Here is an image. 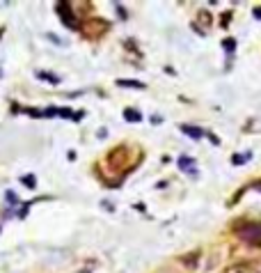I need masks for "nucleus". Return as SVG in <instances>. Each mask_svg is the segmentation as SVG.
Returning a JSON list of instances; mask_svg holds the SVG:
<instances>
[{
	"label": "nucleus",
	"instance_id": "nucleus-9",
	"mask_svg": "<svg viewBox=\"0 0 261 273\" xmlns=\"http://www.w3.org/2000/svg\"><path fill=\"white\" fill-rule=\"evenodd\" d=\"M124 117H126L128 122H140L142 115L138 110H133V108H126V110H124Z\"/></svg>",
	"mask_w": 261,
	"mask_h": 273
},
{
	"label": "nucleus",
	"instance_id": "nucleus-6",
	"mask_svg": "<svg viewBox=\"0 0 261 273\" xmlns=\"http://www.w3.org/2000/svg\"><path fill=\"white\" fill-rule=\"evenodd\" d=\"M211 14L206 12V9H199L197 12V23H199V28H211Z\"/></svg>",
	"mask_w": 261,
	"mask_h": 273
},
{
	"label": "nucleus",
	"instance_id": "nucleus-16",
	"mask_svg": "<svg viewBox=\"0 0 261 273\" xmlns=\"http://www.w3.org/2000/svg\"><path fill=\"white\" fill-rule=\"evenodd\" d=\"M165 273H167V271H165Z\"/></svg>",
	"mask_w": 261,
	"mask_h": 273
},
{
	"label": "nucleus",
	"instance_id": "nucleus-12",
	"mask_svg": "<svg viewBox=\"0 0 261 273\" xmlns=\"http://www.w3.org/2000/svg\"><path fill=\"white\" fill-rule=\"evenodd\" d=\"M184 264H188V269H195V264H197V252H195L192 257H184Z\"/></svg>",
	"mask_w": 261,
	"mask_h": 273
},
{
	"label": "nucleus",
	"instance_id": "nucleus-10",
	"mask_svg": "<svg viewBox=\"0 0 261 273\" xmlns=\"http://www.w3.org/2000/svg\"><path fill=\"white\" fill-rule=\"evenodd\" d=\"M232 161H234V165H243V163L250 161V154H247V152H245V154H234Z\"/></svg>",
	"mask_w": 261,
	"mask_h": 273
},
{
	"label": "nucleus",
	"instance_id": "nucleus-1",
	"mask_svg": "<svg viewBox=\"0 0 261 273\" xmlns=\"http://www.w3.org/2000/svg\"><path fill=\"white\" fill-rule=\"evenodd\" d=\"M238 239H240V241H245V244L261 246V223H245V225H240Z\"/></svg>",
	"mask_w": 261,
	"mask_h": 273
},
{
	"label": "nucleus",
	"instance_id": "nucleus-7",
	"mask_svg": "<svg viewBox=\"0 0 261 273\" xmlns=\"http://www.w3.org/2000/svg\"><path fill=\"white\" fill-rule=\"evenodd\" d=\"M181 131H184L186 136L195 138V140H199V138L204 136V131H202V129H197V126H190V124H184V126H181Z\"/></svg>",
	"mask_w": 261,
	"mask_h": 273
},
{
	"label": "nucleus",
	"instance_id": "nucleus-5",
	"mask_svg": "<svg viewBox=\"0 0 261 273\" xmlns=\"http://www.w3.org/2000/svg\"><path fill=\"white\" fill-rule=\"evenodd\" d=\"M227 273H259V271L252 264H236V266H229Z\"/></svg>",
	"mask_w": 261,
	"mask_h": 273
},
{
	"label": "nucleus",
	"instance_id": "nucleus-13",
	"mask_svg": "<svg viewBox=\"0 0 261 273\" xmlns=\"http://www.w3.org/2000/svg\"><path fill=\"white\" fill-rule=\"evenodd\" d=\"M222 46H225V51H229V53H232V51L236 49V42H234V39H225V42H222Z\"/></svg>",
	"mask_w": 261,
	"mask_h": 273
},
{
	"label": "nucleus",
	"instance_id": "nucleus-15",
	"mask_svg": "<svg viewBox=\"0 0 261 273\" xmlns=\"http://www.w3.org/2000/svg\"><path fill=\"white\" fill-rule=\"evenodd\" d=\"M254 19H261V7H254Z\"/></svg>",
	"mask_w": 261,
	"mask_h": 273
},
{
	"label": "nucleus",
	"instance_id": "nucleus-14",
	"mask_svg": "<svg viewBox=\"0 0 261 273\" xmlns=\"http://www.w3.org/2000/svg\"><path fill=\"white\" fill-rule=\"evenodd\" d=\"M23 184H25V186H28V189H35L37 179H35V177H23Z\"/></svg>",
	"mask_w": 261,
	"mask_h": 273
},
{
	"label": "nucleus",
	"instance_id": "nucleus-11",
	"mask_svg": "<svg viewBox=\"0 0 261 273\" xmlns=\"http://www.w3.org/2000/svg\"><path fill=\"white\" fill-rule=\"evenodd\" d=\"M192 165H195V161H192V159H188V156H181V159H179V168L188 170V168H192Z\"/></svg>",
	"mask_w": 261,
	"mask_h": 273
},
{
	"label": "nucleus",
	"instance_id": "nucleus-2",
	"mask_svg": "<svg viewBox=\"0 0 261 273\" xmlns=\"http://www.w3.org/2000/svg\"><path fill=\"white\" fill-rule=\"evenodd\" d=\"M55 12H57V16L62 19V23L69 30H80V21H78L76 12H73V9H71L67 2H57V5H55Z\"/></svg>",
	"mask_w": 261,
	"mask_h": 273
},
{
	"label": "nucleus",
	"instance_id": "nucleus-8",
	"mask_svg": "<svg viewBox=\"0 0 261 273\" xmlns=\"http://www.w3.org/2000/svg\"><path fill=\"white\" fill-rule=\"evenodd\" d=\"M117 85H119V87H138V90H144V83H140V81H128V78H119Z\"/></svg>",
	"mask_w": 261,
	"mask_h": 273
},
{
	"label": "nucleus",
	"instance_id": "nucleus-4",
	"mask_svg": "<svg viewBox=\"0 0 261 273\" xmlns=\"http://www.w3.org/2000/svg\"><path fill=\"white\" fill-rule=\"evenodd\" d=\"M108 28H110V23L108 21H103V19H92V21L87 23V37L96 39V37H101Z\"/></svg>",
	"mask_w": 261,
	"mask_h": 273
},
{
	"label": "nucleus",
	"instance_id": "nucleus-3",
	"mask_svg": "<svg viewBox=\"0 0 261 273\" xmlns=\"http://www.w3.org/2000/svg\"><path fill=\"white\" fill-rule=\"evenodd\" d=\"M126 152H128V149L124 147V145L115 147L113 152H110V156H108V165H110L113 170H121V168H124V159H126Z\"/></svg>",
	"mask_w": 261,
	"mask_h": 273
}]
</instances>
